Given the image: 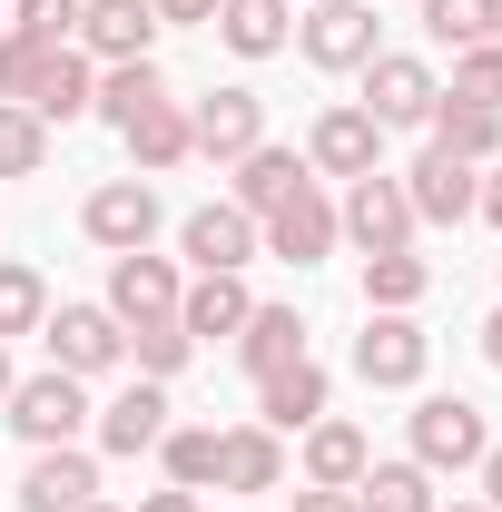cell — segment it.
<instances>
[{
    "label": "cell",
    "mask_w": 502,
    "mask_h": 512,
    "mask_svg": "<svg viewBox=\"0 0 502 512\" xmlns=\"http://www.w3.org/2000/svg\"><path fill=\"white\" fill-rule=\"evenodd\" d=\"M0 414H10V434H20L30 453H50V444H79L99 404H89V384H79V375L50 365V375H20V384H10V404H0Z\"/></svg>",
    "instance_id": "6da1fadb"
},
{
    "label": "cell",
    "mask_w": 502,
    "mask_h": 512,
    "mask_svg": "<svg viewBox=\"0 0 502 512\" xmlns=\"http://www.w3.org/2000/svg\"><path fill=\"white\" fill-rule=\"evenodd\" d=\"M434 99H443V79L414 60V50H375V60H365V99H355V109L394 138V128H434Z\"/></svg>",
    "instance_id": "7a4b0ae2"
},
{
    "label": "cell",
    "mask_w": 502,
    "mask_h": 512,
    "mask_svg": "<svg viewBox=\"0 0 502 512\" xmlns=\"http://www.w3.org/2000/svg\"><path fill=\"white\" fill-rule=\"evenodd\" d=\"M296 50H306L315 69H365L384 50L375 0H306V10H296Z\"/></svg>",
    "instance_id": "3957f363"
},
{
    "label": "cell",
    "mask_w": 502,
    "mask_h": 512,
    "mask_svg": "<svg viewBox=\"0 0 502 512\" xmlns=\"http://www.w3.org/2000/svg\"><path fill=\"white\" fill-rule=\"evenodd\" d=\"M483 444H493V424H483L473 394H424V404H414V463H424V473H473Z\"/></svg>",
    "instance_id": "277c9868"
},
{
    "label": "cell",
    "mask_w": 502,
    "mask_h": 512,
    "mask_svg": "<svg viewBox=\"0 0 502 512\" xmlns=\"http://www.w3.org/2000/svg\"><path fill=\"white\" fill-rule=\"evenodd\" d=\"M335 237H355L365 256H394V247H414V197H404V178H394V168H375V178H345Z\"/></svg>",
    "instance_id": "5b68a950"
},
{
    "label": "cell",
    "mask_w": 502,
    "mask_h": 512,
    "mask_svg": "<svg viewBox=\"0 0 502 512\" xmlns=\"http://www.w3.org/2000/svg\"><path fill=\"white\" fill-rule=\"evenodd\" d=\"M40 345H50V365L79 375V384L128 365V325L109 316V306H50V316H40Z\"/></svg>",
    "instance_id": "8992f818"
},
{
    "label": "cell",
    "mask_w": 502,
    "mask_h": 512,
    "mask_svg": "<svg viewBox=\"0 0 502 512\" xmlns=\"http://www.w3.org/2000/svg\"><path fill=\"white\" fill-rule=\"evenodd\" d=\"M306 168H315V178H375V168H384V128L365 119L355 99L315 109V128H306Z\"/></svg>",
    "instance_id": "52a82bcc"
},
{
    "label": "cell",
    "mask_w": 502,
    "mask_h": 512,
    "mask_svg": "<svg viewBox=\"0 0 502 512\" xmlns=\"http://www.w3.org/2000/svg\"><path fill=\"white\" fill-rule=\"evenodd\" d=\"M158 188L148 178H99L89 188V207H79V227H89V247H109V256H128V247H148L158 237Z\"/></svg>",
    "instance_id": "ba28073f"
},
{
    "label": "cell",
    "mask_w": 502,
    "mask_h": 512,
    "mask_svg": "<svg viewBox=\"0 0 502 512\" xmlns=\"http://www.w3.org/2000/svg\"><path fill=\"white\" fill-rule=\"evenodd\" d=\"M256 138H266V99H256V89H207V99H188V148L197 158L237 168Z\"/></svg>",
    "instance_id": "9c48e42d"
},
{
    "label": "cell",
    "mask_w": 502,
    "mask_h": 512,
    "mask_svg": "<svg viewBox=\"0 0 502 512\" xmlns=\"http://www.w3.org/2000/svg\"><path fill=\"white\" fill-rule=\"evenodd\" d=\"M178 256H188L197 276H237L247 256H266V237H256V217L237 207V197H217V207H188V227H178Z\"/></svg>",
    "instance_id": "30bf717a"
},
{
    "label": "cell",
    "mask_w": 502,
    "mask_h": 512,
    "mask_svg": "<svg viewBox=\"0 0 502 512\" xmlns=\"http://www.w3.org/2000/svg\"><path fill=\"white\" fill-rule=\"evenodd\" d=\"M424 365H434V335H424L414 316H365V335H355V375L375 384V394L424 384Z\"/></svg>",
    "instance_id": "8fae6325"
},
{
    "label": "cell",
    "mask_w": 502,
    "mask_h": 512,
    "mask_svg": "<svg viewBox=\"0 0 502 512\" xmlns=\"http://www.w3.org/2000/svg\"><path fill=\"white\" fill-rule=\"evenodd\" d=\"M473 188H483V168H473V158H453V148H434V138H424V158L404 168L414 227H463V217H473Z\"/></svg>",
    "instance_id": "7c38bea8"
},
{
    "label": "cell",
    "mask_w": 502,
    "mask_h": 512,
    "mask_svg": "<svg viewBox=\"0 0 502 512\" xmlns=\"http://www.w3.org/2000/svg\"><path fill=\"white\" fill-rule=\"evenodd\" d=\"M69 50H89V60H158V10L148 0H79V30H69Z\"/></svg>",
    "instance_id": "4fadbf2b"
},
{
    "label": "cell",
    "mask_w": 502,
    "mask_h": 512,
    "mask_svg": "<svg viewBox=\"0 0 502 512\" xmlns=\"http://www.w3.org/2000/svg\"><path fill=\"white\" fill-rule=\"evenodd\" d=\"M256 237H266V256H286V266H315V256H335V197L306 178L296 197H276V207L256 217Z\"/></svg>",
    "instance_id": "5bb4252c"
},
{
    "label": "cell",
    "mask_w": 502,
    "mask_h": 512,
    "mask_svg": "<svg viewBox=\"0 0 502 512\" xmlns=\"http://www.w3.org/2000/svg\"><path fill=\"white\" fill-rule=\"evenodd\" d=\"M178 296H188V276H178L168 256H148V247L109 256V316H119V325H148V316H178Z\"/></svg>",
    "instance_id": "9a60e30c"
},
{
    "label": "cell",
    "mask_w": 502,
    "mask_h": 512,
    "mask_svg": "<svg viewBox=\"0 0 502 512\" xmlns=\"http://www.w3.org/2000/svg\"><path fill=\"white\" fill-rule=\"evenodd\" d=\"M99 503V463L79 444H50L30 453V473H20V512H89Z\"/></svg>",
    "instance_id": "2e32d148"
},
{
    "label": "cell",
    "mask_w": 502,
    "mask_h": 512,
    "mask_svg": "<svg viewBox=\"0 0 502 512\" xmlns=\"http://www.w3.org/2000/svg\"><path fill=\"white\" fill-rule=\"evenodd\" d=\"M325 394H335V384H325V365H315V355H296V365L256 375V424H266V434H306L315 414H325Z\"/></svg>",
    "instance_id": "e0dca14e"
},
{
    "label": "cell",
    "mask_w": 502,
    "mask_h": 512,
    "mask_svg": "<svg viewBox=\"0 0 502 512\" xmlns=\"http://www.w3.org/2000/svg\"><path fill=\"white\" fill-rule=\"evenodd\" d=\"M89 424H99V453H158V434H168V384L138 375L128 394H109Z\"/></svg>",
    "instance_id": "ac0fdd59"
},
{
    "label": "cell",
    "mask_w": 502,
    "mask_h": 512,
    "mask_svg": "<svg viewBox=\"0 0 502 512\" xmlns=\"http://www.w3.org/2000/svg\"><path fill=\"white\" fill-rule=\"evenodd\" d=\"M365 463H375L365 424H345V414H315V424H306V483H315V493H355Z\"/></svg>",
    "instance_id": "d6986e66"
},
{
    "label": "cell",
    "mask_w": 502,
    "mask_h": 512,
    "mask_svg": "<svg viewBox=\"0 0 502 512\" xmlns=\"http://www.w3.org/2000/svg\"><path fill=\"white\" fill-rule=\"evenodd\" d=\"M276 483H286V434L227 424L217 434V493H276Z\"/></svg>",
    "instance_id": "ffe728a7"
},
{
    "label": "cell",
    "mask_w": 502,
    "mask_h": 512,
    "mask_svg": "<svg viewBox=\"0 0 502 512\" xmlns=\"http://www.w3.org/2000/svg\"><path fill=\"white\" fill-rule=\"evenodd\" d=\"M237 60H276V50H296V0H217V20H207Z\"/></svg>",
    "instance_id": "44dd1931"
},
{
    "label": "cell",
    "mask_w": 502,
    "mask_h": 512,
    "mask_svg": "<svg viewBox=\"0 0 502 512\" xmlns=\"http://www.w3.org/2000/svg\"><path fill=\"white\" fill-rule=\"evenodd\" d=\"M247 286L237 276H188V296H178V325H188V345H237V325H247Z\"/></svg>",
    "instance_id": "7402d4cb"
},
{
    "label": "cell",
    "mask_w": 502,
    "mask_h": 512,
    "mask_svg": "<svg viewBox=\"0 0 502 512\" xmlns=\"http://www.w3.org/2000/svg\"><path fill=\"white\" fill-rule=\"evenodd\" d=\"M89 99H99V60H89V50H50L40 89H30V119L69 128V119H89Z\"/></svg>",
    "instance_id": "603a6c76"
},
{
    "label": "cell",
    "mask_w": 502,
    "mask_h": 512,
    "mask_svg": "<svg viewBox=\"0 0 502 512\" xmlns=\"http://www.w3.org/2000/svg\"><path fill=\"white\" fill-rule=\"evenodd\" d=\"M296 355H306V316H296V306H247L237 365H247V375H276V365H296Z\"/></svg>",
    "instance_id": "cb8c5ba5"
},
{
    "label": "cell",
    "mask_w": 502,
    "mask_h": 512,
    "mask_svg": "<svg viewBox=\"0 0 502 512\" xmlns=\"http://www.w3.org/2000/svg\"><path fill=\"white\" fill-rule=\"evenodd\" d=\"M306 178H315V168L296 158V148H276V138H256L247 158H237V207H247V217H266L276 197H296Z\"/></svg>",
    "instance_id": "d4e9b609"
},
{
    "label": "cell",
    "mask_w": 502,
    "mask_h": 512,
    "mask_svg": "<svg viewBox=\"0 0 502 512\" xmlns=\"http://www.w3.org/2000/svg\"><path fill=\"white\" fill-rule=\"evenodd\" d=\"M119 138H128V158H138V178H158V168H188V158H197V148H188V109H178V99L138 109Z\"/></svg>",
    "instance_id": "484cf974"
},
{
    "label": "cell",
    "mask_w": 502,
    "mask_h": 512,
    "mask_svg": "<svg viewBox=\"0 0 502 512\" xmlns=\"http://www.w3.org/2000/svg\"><path fill=\"white\" fill-rule=\"evenodd\" d=\"M158 99H168V69H158V60H109V69H99V99H89V119L128 128L138 109H158Z\"/></svg>",
    "instance_id": "4316f807"
},
{
    "label": "cell",
    "mask_w": 502,
    "mask_h": 512,
    "mask_svg": "<svg viewBox=\"0 0 502 512\" xmlns=\"http://www.w3.org/2000/svg\"><path fill=\"white\" fill-rule=\"evenodd\" d=\"M424 286H434V266H424L414 247L365 256V316H414V306H424Z\"/></svg>",
    "instance_id": "83f0119b"
},
{
    "label": "cell",
    "mask_w": 502,
    "mask_h": 512,
    "mask_svg": "<svg viewBox=\"0 0 502 512\" xmlns=\"http://www.w3.org/2000/svg\"><path fill=\"white\" fill-rule=\"evenodd\" d=\"M355 512H434V473H424L414 453H404V463H365Z\"/></svg>",
    "instance_id": "f1b7e54d"
},
{
    "label": "cell",
    "mask_w": 502,
    "mask_h": 512,
    "mask_svg": "<svg viewBox=\"0 0 502 512\" xmlns=\"http://www.w3.org/2000/svg\"><path fill=\"white\" fill-rule=\"evenodd\" d=\"M434 148L493 168V158H502V119H493V109H463V99H434Z\"/></svg>",
    "instance_id": "f546056e"
},
{
    "label": "cell",
    "mask_w": 502,
    "mask_h": 512,
    "mask_svg": "<svg viewBox=\"0 0 502 512\" xmlns=\"http://www.w3.org/2000/svg\"><path fill=\"white\" fill-rule=\"evenodd\" d=\"M158 463H168L178 493H207V483H217V424H168V434H158Z\"/></svg>",
    "instance_id": "4dcf8cb0"
},
{
    "label": "cell",
    "mask_w": 502,
    "mask_h": 512,
    "mask_svg": "<svg viewBox=\"0 0 502 512\" xmlns=\"http://www.w3.org/2000/svg\"><path fill=\"white\" fill-rule=\"evenodd\" d=\"M40 316H50V276L20 266V256H0V345L10 335H40Z\"/></svg>",
    "instance_id": "1f68e13d"
},
{
    "label": "cell",
    "mask_w": 502,
    "mask_h": 512,
    "mask_svg": "<svg viewBox=\"0 0 502 512\" xmlns=\"http://www.w3.org/2000/svg\"><path fill=\"white\" fill-rule=\"evenodd\" d=\"M443 99H463V109H493V119H502V40H473V50H453V79H443Z\"/></svg>",
    "instance_id": "d6a6232c"
},
{
    "label": "cell",
    "mask_w": 502,
    "mask_h": 512,
    "mask_svg": "<svg viewBox=\"0 0 502 512\" xmlns=\"http://www.w3.org/2000/svg\"><path fill=\"white\" fill-rule=\"evenodd\" d=\"M188 355H197V345H188V325H178V316H148V325H128V365H138L148 384H168L178 365H188Z\"/></svg>",
    "instance_id": "836d02e7"
},
{
    "label": "cell",
    "mask_w": 502,
    "mask_h": 512,
    "mask_svg": "<svg viewBox=\"0 0 502 512\" xmlns=\"http://www.w3.org/2000/svg\"><path fill=\"white\" fill-rule=\"evenodd\" d=\"M40 168H50V128L20 99H0V178H40Z\"/></svg>",
    "instance_id": "e575fe53"
},
{
    "label": "cell",
    "mask_w": 502,
    "mask_h": 512,
    "mask_svg": "<svg viewBox=\"0 0 502 512\" xmlns=\"http://www.w3.org/2000/svg\"><path fill=\"white\" fill-rule=\"evenodd\" d=\"M424 30L443 50H473V40H493V0H424Z\"/></svg>",
    "instance_id": "d590c367"
},
{
    "label": "cell",
    "mask_w": 502,
    "mask_h": 512,
    "mask_svg": "<svg viewBox=\"0 0 502 512\" xmlns=\"http://www.w3.org/2000/svg\"><path fill=\"white\" fill-rule=\"evenodd\" d=\"M10 30H20V40H40V50H69L79 0H10Z\"/></svg>",
    "instance_id": "8d00e7d4"
},
{
    "label": "cell",
    "mask_w": 502,
    "mask_h": 512,
    "mask_svg": "<svg viewBox=\"0 0 502 512\" xmlns=\"http://www.w3.org/2000/svg\"><path fill=\"white\" fill-rule=\"evenodd\" d=\"M40 69H50V50H40V40H20V30H0V99H20V109H30V89H40Z\"/></svg>",
    "instance_id": "74e56055"
},
{
    "label": "cell",
    "mask_w": 502,
    "mask_h": 512,
    "mask_svg": "<svg viewBox=\"0 0 502 512\" xmlns=\"http://www.w3.org/2000/svg\"><path fill=\"white\" fill-rule=\"evenodd\" d=\"M158 10V30H207L217 20V0H148Z\"/></svg>",
    "instance_id": "f35d334b"
},
{
    "label": "cell",
    "mask_w": 502,
    "mask_h": 512,
    "mask_svg": "<svg viewBox=\"0 0 502 512\" xmlns=\"http://www.w3.org/2000/svg\"><path fill=\"white\" fill-rule=\"evenodd\" d=\"M473 217H493V227H502V158L483 168V188H473Z\"/></svg>",
    "instance_id": "ab89813d"
},
{
    "label": "cell",
    "mask_w": 502,
    "mask_h": 512,
    "mask_svg": "<svg viewBox=\"0 0 502 512\" xmlns=\"http://www.w3.org/2000/svg\"><path fill=\"white\" fill-rule=\"evenodd\" d=\"M473 473H483V503L502 512V444H483V463H473Z\"/></svg>",
    "instance_id": "60d3db41"
},
{
    "label": "cell",
    "mask_w": 502,
    "mask_h": 512,
    "mask_svg": "<svg viewBox=\"0 0 502 512\" xmlns=\"http://www.w3.org/2000/svg\"><path fill=\"white\" fill-rule=\"evenodd\" d=\"M286 512H355V493H315V483H306V493H296Z\"/></svg>",
    "instance_id": "b9f144b4"
},
{
    "label": "cell",
    "mask_w": 502,
    "mask_h": 512,
    "mask_svg": "<svg viewBox=\"0 0 502 512\" xmlns=\"http://www.w3.org/2000/svg\"><path fill=\"white\" fill-rule=\"evenodd\" d=\"M138 512H207V503H197V493H178V483H168V493H148V503H138Z\"/></svg>",
    "instance_id": "7bdbcfd3"
},
{
    "label": "cell",
    "mask_w": 502,
    "mask_h": 512,
    "mask_svg": "<svg viewBox=\"0 0 502 512\" xmlns=\"http://www.w3.org/2000/svg\"><path fill=\"white\" fill-rule=\"evenodd\" d=\"M483 365H493V375H502V306H493V316H483Z\"/></svg>",
    "instance_id": "ee69618b"
},
{
    "label": "cell",
    "mask_w": 502,
    "mask_h": 512,
    "mask_svg": "<svg viewBox=\"0 0 502 512\" xmlns=\"http://www.w3.org/2000/svg\"><path fill=\"white\" fill-rule=\"evenodd\" d=\"M10 384H20V375H10V345H0V404H10Z\"/></svg>",
    "instance_id": "f6af8a7d"
},
{
    "label": "cell",
    "mask_w": 502,
    "mask_h": 512,
    "mask_svg": "<svg viewBox=\"0 0 502 512\" xmlns=\"http://www.w3.org/2000/svg\"><path fill=\"white\" fill-rule=\"evenodd\" d=\"M434 512H493V503H434Z\"/></svg>",
    "instance_id": "bcb514c9"
},
{
    "label": "cell",
    "mask_w": 502,
    "mask_h": 512,
    "mask_svg": "<svg viewBox=\"0 0 502 512\" xmlns=\"http://www.w3.org/2000/svg\"><path fill=\"white\" fill-rule=\"evenodd\" d=\"M493 40H502V0H493Z\"/></svg>",
    "instance_id": "7dc6e473"
},
{
    "label": "cell",
    "mask_w": 502,
    "mask_h": 512,
    "mask_svg": "<svg viewBox=\"0 0 502 512\" xmlns=\"http://www.w3.org/2000/svg\"><path fill=\"white\" fill-rule=\"evenodd\" d=\"M89 512H119V503H89Z\"/></svg>",
    "instance_id": "c3c4849f"
},
{
    "label": "cell",
    "mask_w": 502,
    "mask_h": 512,
    "mask_svg": "<svg viewBox=\"0 0 502 512\" xmlns=\"http://www.w3.org/2000/svg\"><path fill=\"white\" fill-rule=\"evenodd\" d=\"M0 30H10V10H0Z\"/></svg>",
    "instance_id": "681fc988"
},
{
    "label": "cell",
    "mask_w": 502,
    "mask_h": 512,
    "mask_svg": "<svg viewBox=\"0 0 502 512\" xmlns=\"http://www.w3.org/2000/svg\"><path fill=\"white\" fill-rule=\"evenodd\" d=\"M296 10H306V0H296Z\"/></svg>",
    "instance_id": "f907efd6"
}]
</instances>
